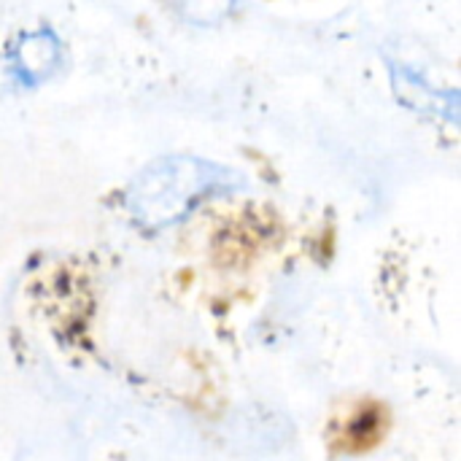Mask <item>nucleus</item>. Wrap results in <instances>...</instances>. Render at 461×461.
Returning a JSON list of instances; mask_svg holds the SVG:
<instances>
[{"mask_svg": "<svg viewBox=\"0 0 461 461\" xmlns=\"http://www.w3.org/2000/svg\"><path fill=\"white\" fill-rule=\"evenodd\" d=\"M197 159H165L157 170H149L132 192V208L138 219L149 224H165L178 219L211 184L216 173Z\"/></svg>", "mask_w": 461, "mask_h": 461, "instance_id": "1", "label": "nucleus"}]
</instances>
